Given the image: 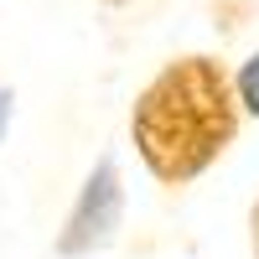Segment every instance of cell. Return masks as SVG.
Instances as JSON below:
<instances>
[{
	"instance_id": "obj_2",
	"label": "cell",
	"mask_w": 259,
	"mask_h": 259,
	"mask_svg": "<svg viewBox=\"0 0 259 259\" xmlns=\"http://www.w3.org/2000/svg\"><path fill=\"white\" fill-rule=\"evenodd\" d=\"M119 212H124L119 166H114V156H104L89 171V182H83L78 202L68 212V228H62V239H57V254H94V249H104L114 239V228H119Z\"/></svg>"
},
{
	"instance_id": "obj_3",
	"label": "cell",
	"mask_w": 259,
	"mask_h": 259,
	"mask_svg": "<svg viewBox=\"0 0 259 259\" xmlns=\"http://www.w3.org/2000/svg\"><path fill=\"white\" fill-rule=\"evenodd\" d=\"M233 94H239L244 114H249V119H259V52H249L239 68H233Z\"/></svg>"
},
{
	"instance_id": "obj_1",
	"label": "cell",
	"mask_w": 259,
	"mask_h": 259,
	"mask_svg": "<svg viewBox=\"0 0 259 259\" xmlns=\"http://www.w3.org/2000/svg\"><path fill=\"white\" fill-rule=\"evenodd\" d=\"M244 130L233 68L212 52L166 57L130 104V140L161 187H192Z\"/></svg>"
},
{
	"instance_id": "obj_6",
	"label": "cell",
	"mask_w": 259,
	"mask_h": 259,
	"mask_svg": "<svg viewBox=\"0 0 259 259\" xmlns=\"http://www.w3.org/2000/svg\"><path fill=\"white\" fill-rule=\"evenodd\" d=\"M99 6H130V0H99Z\"/></svg>"
},
{
	"instance_id": "obj_4",
	"label": "cell",
	"mask_w": 259,
	"mask_h": 259,
	"mask_svg": "<svg viewBox=\"0 0 259 259\" xmlns=\"http://www.w3.org/2000/svg\"><path fill=\"white\" fill-rule=\"evenodd\" d=\"M11 109H16V94L0 83V135H6V124H11Z\"/></svg>"
},
{
	"instance_id": "obj_5",
	"label": "cell",
	"mask_w": 259,
	"mask_h": 259,
	"mask_svg": "<svg viewBox=\"0 0 259 259\" xmlns=\"http://www.w3.org/2000/svg\"><path fill=\"white\" fill-rule=\"evenodd\" d=\"M249 249H254V259H259V197H254V207H249Z\"/></svg>"
}]
</instances>
